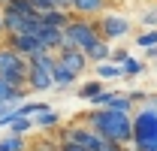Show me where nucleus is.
<instances>
[{"instance_id": "4be33fe9", "label": "nucleus", "mask_w": 157, "mask_h": 151, "mask_svg": "<svg viewBox=\"0 0 157 151\" xmlns=\"http://www.w3.org/2000/svg\"><path fill=\"white\" fill-rule=\"evenodd\" d=\"M139 21H142V27H148V30H157V6L145 9V12L139 15Z\"/></svg>"}, {"instance_id": "a878e982", "label": "nucleus", "mask_w": 157, "mask_h": 151, "mask_svg": "<svg viewBox=\"0 0 157 151\" xmlns=\"http://www.w3.org/2000/svg\"><path fill=\"white\" fill-rule=\"evenodd\" d=\"M60 145V151H85L82 145H76V142H58Z\"/></svg>"}, {"instance_id": "2eb2a0df", "label": "nucleus", "mask_w": 157, "mask_h": 151, "mask_svg": "<svg viewBox=\"0 0 157 151\" xmlns=\"http://www.w3.org/2000/svg\"><path fill=\"white\" fill-rule=\"evenodd\" d=\"M85 55H88V60L97 67V64H106V60L112 57V45H109L106 39H97L91 48H85Z\"/></svg>"}, {"instance_id": "39448f33", "label": "nucleus", "mask_w": 157, "mask_h": 151, "mask_svg": "<svg viewBox=\"0 0 157 151\" xmlns=\"http://www.w3.org/2000/svg\"><path fill=\"white\" fill-rule=\"evenodd\" d=\"M97 21V30H100V37L106 39V42H112V39H121V37H127L130 30H133V24H130V18L127 15H121V12H103Z\"/></svg>"}, {"instance_id": "7ed1b4c3", "label": "nucleus", "mask_w": 157, "mask_h": 151, "mask_svg": "<svg viewBox=\"0 0 157 151\" xmlns=\"http://www.w3.org/2000/svg\"><path fill=\"white\" fill-rule=\"evenodd\" d=\"M27 70H30V60L0 42V79H6L15 88H27Z\"/></svg>"}, {"instance_id": "412c9836", "label": "nucleus", "mask_w": 157, "mask_h": 151, "mask_svg": "<svg viewBox=\"0 0 157 151\" xmlns=\"http://www.w3.org/2000/svg\"><path fill=\"white\" fill-rule=\"evenodd\" d=\"M136 45L139 48H157V30H142L136 37Z\"/></svg>"}, {"instance_id": "5701e85b", "label": "nucleus", "mask_w": 157, "mask_h": 151, "mask_svg": "<svg viewBox=\"0 0 157 151\" xmlns=\"http://www.w3.org/2000/svg\"><path fill=\"white\" fill-rule=\"evenodd\" d=\"M30 151H60V145H58V139H39V142L30 145Z\"/></svg>"}, {"instance_id": "2f4dec72", "label": "nucleus", "mask_w": 157, "mask_h": 151, "mask_svg": "<svg viewBox=\"0 0 157 151\" xmlns=\"http://www.w3.org/2000/svg\"><path fill=\"white\" fill-rule=\"evenodd\" d=\"M6 3H9V0H0V9H3V6H6Z\"/></svg>"}, {"instance_id": "dca6fc26", "label": "nucleus", "mask_w": 157, "mask_h": 151, "mask_svg": "<svg viewBox=\"0 0 157 151\" xmlns=\"http://www.w3.org/2000/svg\"><path fill=\"white\" fill-rule=\"evenodd\" d=\"M94 76H97L100 82H118V79H124V70H121V64L106 60V64H97L94 67Z\"/></svg>"}, {"instance_id": "7c9ffc66", "label": "nucleus", "mask_w": 157, "mask_h": 151, "mask_svg": "<svg viewBox=\"0 0 157 151\" xmlns=\"http://www.w3.org/2000/svg\"><path fill=\"white\" fill-rule=\"evenodd\" d=\"M151 103H154V109H157V94H154V97H151Z\"/></svg>"}, {"instance_id": "f3484780", "label": "nucleus", "mask_w": 157, "mask_h": 151, "mask_svg": "<svg viewBox=\"0 0 157 151\" xmlns=\"http://www.w3.org/2000/svg\"><path fill=\"white\" fill-rule=\"evenodd\" d=\"M121 70H124V79H136V76H142L145 70H148V64L145 60H139V57H127L124 64H121Z\"/></svg>"}, {"instance_id": "6ab92c4d", "label": "nucleus", "mask_w": 157, "mask_h": 151, "mask_svg": "<svg viewBox=\"0 0 157 151\" xmlns=\"http://www.w3.org/2000/svg\"><path fill=\"white\" fill-rule=\"evenodd\" d=\"M48 109V103H42V100H24L18 106V118H33V115L45 112Z\"/></svg>"}, {"instance_id": "423d86ee", "label": "nucleus", "mask_w": 157, "mask_h": 151, "mask_svg": "<svg viewBox=\"0 0 157 151\" xmlns=\"http://www.w3.org/2000/svg\"><path fill=\"white\" fill-rule=\"evenodd\" d=\"M3 45H9L12 52H18L21 57H30L39 55V52H45L42 48V42H39L36 37H30V33H9V37H3Z\"/></svg>"}, {"instance_id": "cd10ccee", "label": "nucleus", "mask_w": 157, "mask_h": 151, "mask_svg": "<svg viewBox=\"0 0 157 151\" xmlns=\"http://www.w3.org/2000/svg\"><path fill=\"white\" fill-rule=\"evenodd\" d=\"M145 55H148V60H157V48H145Z\"/></svg>"}, {"instance_id": "6e6552de", "label": "nucleus", "mask_w": 157, "mask_h": 151, "mask_svg": "<svg viewBox=\"0 0 157 151\" xmlns=\"http://www.w3.org/2000/svg\"><path fill=\"white\" fill-rule=\"evenodd\" d=\"M52 88H55L52 70L30 64V70H27V91H30V94H42V91H52Z\"/></svg>"}, {"instance_id": "c756f323", "label": "nucleus", "mask_w": 157, "mask_h": 151, "mask_svg": "<svg viewBox=\"0 0 157 151\" xmlns=\"http://www.w3.org/2000/svg\"><path fill=\"white\" fill-rule=\"evenodd\" d=\"M58 3V9H70V0H55Z\"/></svg>"}, {"instance_id": "f03ea898", "label": "nucleus", "mask_w": 157, "mask_h": 151, "mask_svg": "<svg viewBox=\"0 0 157 151\" xmlns=\"http://www.w3.org/2000/svg\"><path fill=\"white\" fill-rule=\"evenodd\" d=\"M133 151H157V109L148 100L133 112Z\"/></svg>"}, {"instance_id": "aec40b11", "label": "nucleus", "mask_w": 157, "mask_h": 151, "mask_svg": "<svg viewBox=\"0 0 157 151\" xmlns=\"http://www.w3.org/2000/svg\"><path fill=\"white\" fill-rule=\"evenodd\" d=\"M30 130H33V118H18V121L9 124V133L12 136H27Z\"/></svg>"}, {"instance_id": "a211bd4d", "label": "nucleus", "mask_w": 157, "mask_h": 151, "mask_svg": "<svg viewBox=\"0 0 157 151\" xmlns=\"http://www.w3.org/2000/svg\"><path fill=\"white\" fill-rule=\"evenodd\" d=\"M30 145H27V136H3L0 139V151H27Z\"/></svg>"}, {"instance_id": "f8f14e48", "label": "nucleus", "mask_w": 157, "mask_h": 151, "mask_svg": "<svg viewBox=\"0 0 157 151\" xmlns=\"http://www.w3.org/2000/svg\"><path fill=\"white\" fill-rule=\"evenodd\" d=\"M52 79H55V88H58V91H70V88L78 82V76L73 73V70H67L60 60L55 64V70H52Z\"/></svg>"}, {"instance_id": "c85d7f7f", "label": "nucleus", "mask_w": 157, "mask_h": 151, "mask_svg": "<svg viewBox=\"0 0 157 151\" xmlns=\"http://www.w3.org/2000/svg\"><path fill=\"white\" fill-rule=\"evenodd\" d=\"M3 37H6V27H3V12H0V42H3Z\"/></svg>"}, {"instance_id": "4468645a", "label": "nucleus", "mask_w": 157, "mask_h": 151, "mask_svg": "<svg viewBox=\"0 0 157 151\" xmlns=\"http://www.w3.org/2000/svg\"><path fill=\"white\" fill-rule=\"evenodd\" d=\"M103 91H106V85H103L100 79H91V82H82V85H78L76 97H78V100H85V103H94Z\"/></svg>"}, {"instance_id": "20e7f679", "label": "nucleus", "mask_w": 157, "mask_h": 151, "mask_svg": "<svg viewBox=\"0 0 157 151\" xmlns=\"http://www.w3.org/2000/svg\"><path fill=\"white\" fill-rule=\"evenodd\" d=\"M100 37V30H97V21L94 18H78V15H73V21L63 27V42L67 45H73V48H91Z\"/></svg>"}, {"instance_id": "473e14b6", "label": "nucleus", "mask_w": 157, "mask_h": 151, "mask_svg": "<svg viewBox=\"0 0 157 151\" xmlns=\"http://www.w3.org/2000/svg\"><path fill=\"white\" fill-rule=\"evenodd\" d=\"M27 151H30V148H27Z\"/></svg>"}, {"instance_id": "9b49d317", "label": "nucleus", "mask_w": 157, "mask_h": 151, "mask_svg": "<svg viewBox=\"0 0 157 151\" xmlns=\"http://www.w3.org/2000/svg\"><path fill=\"white\" fill-rule=\"evenodd\" d=\"M60 124H63V115L58 112V109H45V112H39V115H33V127L36 130H58Z\"/></svg>"}, {"instance_id": "0eeeda50", "label": "nucleus", "mask_w": 157, "mask_h": 151, "mask_svg": "<svg viewBox=\"0 0 157 151\" xmlns=\"http://www.w3.org/2000/svg\"><path fill=\"white\" fill-rule=\"evenodd\" d=\"M55 55H58V60L63 64V67H67V70H73L78 79H82V76H85V70L91 67L88 55H85L82 48H73V45H63V48H58Z\"/></svg>"}, {"instance_id": "bb28decb", "label": "nucleus", "mask_w": 157, "mask_h": 151, "mask_svg": "<svg viewBox=\"0 0 157 151\" xmlns=\"http://www.w3.org/2000/svg\"><path fill=\"white\" fill-rule=\"evenodd\" d=\"M103 151H133V148H130V145H112V142H109Z\"/></svg>"}, {"instance_id": "1a4fd4ad", "label": "nucleus", "mask_w": 157, "mask_h": 151, "mask_svg": "<svg viewBox=\"0 0 157 151\" xmlns=\"http://www.w3.org/2000/svg\"><path fill=\"white\" fill-rule=\"evenodd\" d=\"M109 0H70V12L78 18H100L106 12Z\"/></svg>"}, {"instance_id": "9d476101", "label": "nucleus", "mask_w": 157, "mask_h": 151, "mask_svg": "<svg viewBox=\"0 0 157 151\" xmlns=\"http://www.w3.org/2000/svg\"><path fill=\"white\" fill-rule=\"evenodd\" d=\"M36 39L42 42V48L45 52H58V48H63L67 42H63V30L60 27H39V33H36Z\"/></svg>"}, {"instance_id": "ddd939ff", "label": "nucleus", "mask_w": 157, "mask_h": 151, "mask_svg": "<svg viewBox=\"0 0 157 151\" xmlns=\"http://www.w3.org/2000/svg\"><path fill=\"white\" fill-rule=\"evenodd\" d=\"M39 18H42L45 27H60V30H63V27L73 21V12H70V9H48V12H42Z\"/></svg>"}, {"instance_id": "b1692460", "label": "nucleus", "mask_w": 157, "mask_h": 151, "mask_svg": "<svg viewBox=\"0 0 157 151\" xmlns=\"http://www.w3.org/2000/svg\"><path fill=\"white\" fill-rule=\"evenodd\" d=\"M30 6L36 9L39 15H42V12H48V9H58V3H55V0H30Z\"/></svg>"}, {"instance_id": "f257e3e1", "label": "nucleus", "mask_w": 157, "mask_h": 151, "mask_svg": "<svg viewBox=\"0 0 157 151\" xmlns=\"http://www.w3.org/2000/svg\"><path fill=\"white\" fill-rule=\"evenodd\" d=\"M76 121L88 124L91 130H97L106 142L112 145H133V115L115 112V109H91V112H78Z\"/></svg>"}, {"instance_id": "393cba45", "label": "nucleus", "mask_w": 157, "mask_h": 151, "mask_svg": "<svg viewBox=\"0 0 157 151\" xmlns=\"http://www.w3.org/2000/svg\"><path fill=\"white\" fill-rule=\"evenodd\" d=\"M127 57H130V52H127V48H121V45H118V48H112V57H109V60H112V64H124V60H127Z\"/></svg>"}]
</instances>
